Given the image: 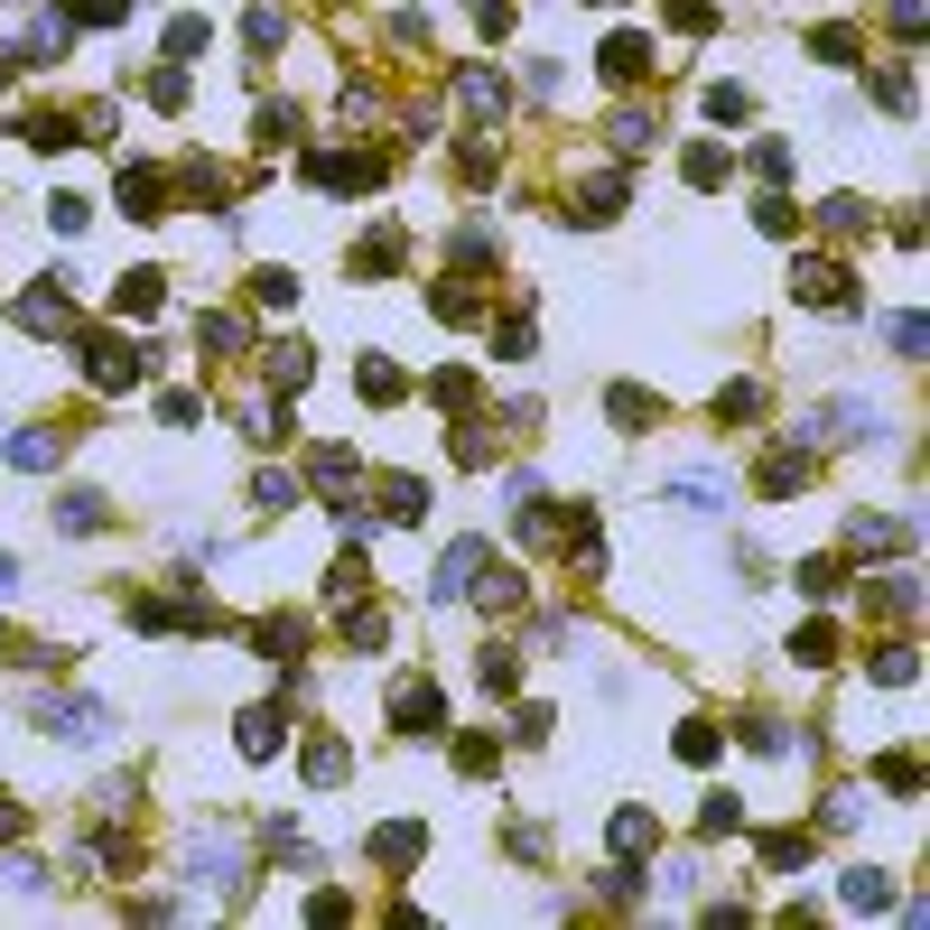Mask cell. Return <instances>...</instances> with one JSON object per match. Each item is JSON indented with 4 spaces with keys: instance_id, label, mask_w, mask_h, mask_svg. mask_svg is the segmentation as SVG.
Listing matches in <instances>:
<instances>
[{
    "instance_id": "cell-1",
    "label": "cell",
    "mask_w": 930,
    "mask_h": 930,
    "mask_svg": "<svg viewBox=\"0 0 930 930\" xmlns=\"http://www.w3.org/2000/svg\"><path fill=\"white\" fill-rule=\"evenodd\" d=\"M38 726L66 735V744H102V735H112V708H93V698H47Z\"/></svg>"
},
{
    "instance_id": "cell-2",
    "label": "cell",
    "mask_w": 930,
    "mask_h": 930,
    "mask_svg": "<svg viewBox=\"0 0 930 930\" xmlns=\"http://www.w3.org/2000/svg\"><path fill=\"white\" fill-rule=\"evenodd\" d=\"M810 437H838V447L884 437V409H874V400H829V409H810Z\"/></svg>"
},
{
    "instance_id": "cell-3",
    "label": "cell",
    "mask_w": 930,
    "mask_h": 930,
    "mask_svg": "<svg viewBox=\"0 0 930 930\" xmlns=\"http://www.w3.org/2000/svg\"><path fill=\"white\" fill-rule=\"evenodd\" d=\"M791 289L810 298V307H838V317H857V289H847V270H838V261H800V270H791Z\"/></svg>"
},
{
    "instance_id": "cell-4",
    "label": "cell",
    "mask_w": 930,
    "mask_h": 930,
    "mask_svg": "<svg viewBox=\"0 0 930 930\" xmlns=\"http://www.w3.org/2000/svg\"><path fill=\"white\" fill-rule=\"evenodd\" d=\"M670 503H680V512H726L735 484L716 475V465H689V475H670Z\"/></svg>"
},
{
    "instance_id": "cell-5",
    "label": "cell",
    "mask_w": 930,
    "mask_h": 930,
    "mask_svg": "<svg viewBox=\"0 0 930 930\" xmlns=\"http://www.w3.org/2000/svg\"><path fill=\"white\" fill-rule=\"evenodd\" d=\"M392 716H400L409 735H437V726H447V698H437L428 680H400V689H392Z\"/></svg>"
},
{
    "instance_id": "cell-6",
    "label": "cell",
    "mask_w": 930,
    "mask_h": 930,
    "mask_svg": "<svg viewBox=\"0 0 930 930\" xmlns=\"http://www.w3.org/2000/svg\"><path fill=\"white\" fill-rule=\"evenodd\" d=\"M475 567H484V540H456V550L437 558V577H428V596H437V605H456L465 586H475Z\"/></svg>"
},
{
    "instance_id": "cell-7",
    "label": "cell",
    "mask_w": 930,
    "mask_h": 930,
    "mask_svg": "<svg viewBox=\"0 0 930 930\" xmlns=\"http://www.w3.org/2000/svg\"><path fill=\"white\" fill-rule=\"evenodd\" d=\"M57 456H66V428H29V437H10V465H19V475H47Z\"/></svg>"
},
{
    "instance_id": "cell-8",
    "label": "cell",
    "mask_w": 930,
    "mask_h": 930,
    "mask_svg": "<svg viewBox=\"0 0 930 930\" xmlns=\"http://www.w3.org/2000/svg\"><path fill=\"white\" fill-rule=\"evenodd\" d=\"M456 93H465V112H475V121H503V75L494 66H465Z\"/></svg>"
},
{
    "instance_id": "cell-9",
    "label": "cell",
    "mask_w": 930,
    "mask_h": 930,
    "mask_svg": "<svg viewBox=\"0 0 930 930\" xmlns=\"http://www.w3.org/2000/svg\"><path fill=\"white\" fill-rule=\"evenodd\" d=\"M847 912H884V902H893V884H884V865H847Z\"/></svg>"
},
{
    "instance_id": "cell-10",
    "label": "cell",
    "mask_w": 930,
    "mask_h": 930,
    "mask_svg": "<svg viewBox=\"0 0 930 930\" xmlns=\"http://www.w3.org/2000/svg\"><path fill=\"white\" fill-rule=\"evenodd\" d=\"M857 550H912V522L902 512H857Z\"/></svg>"
},
{
    "instance_id": "cell-11",
    "label": "cell",
    "mask_w": 930,
    "mask_h": 930,
    "mask_svg": "<svg viewBox=\"0 0 930 930\" xmlns=\"http://www.w3.org/2000/svg\"><path fill=\"white\" fill-rule=\"evenodd\" d=\"M605 75H614V85H633V75H652V38H605Z\"/></svg>"
},
{
    "instance_id": "cell-12",
    "label": "cell",
    "mask_w": 930,
    "mask_h": 930,
    "mask_svg": "<svg viewBox=\"0 0 930 930\" xmlns=\"http://www.w3.org/2000/svg\"><path fill=\"white\" fill-rule=\"evenodd\" d=\"M279 735H289V726H279V708H251V716H243V754H251V763H270Z\"/></svg>"
},
{
    "instance_id": "cell-13",
    "label": "cell",
    "mask_w": 930,
    "mask_h": 930,
    "mask_svg": "<svg viewBox=\"0 0 930 930\" xmlns=\"http://www.w3.org/2000/svg\"><path fill=\"white\" fill-rule=\"evenodd\" d=\"M112 307H121V317H159V270H131L112 289Z\"/></svg>"
},
{
    "instance_id": "cell-14",
    "label": "cell",
    "mask_w": 930,
    "mask_h": 930,
    "mask_svg": "<svg viewBox=\"0 0 930 930\" xmlns=\"http://www.w3.org/2000/svg\"><path fill=\"white\" fill-rule=\"evenodd\" d=\"M382 512H392V522H419V512H428V484L419 475H392V484H382Z\"/></svg>"
},
{
    "instance_id": "cell-15",
    "label": "cell",
    "mask_w": 930,
    "mask_h": 930,
    "mask_svg": "<svg viewBox=\"0 0 930 930\" xmlns=\"http://www.w3.org/2000/svg\"><path fill=\"white\" fill-rule=\"evenodd\" d=\"M605 409H614V428H642V419H661V400H652V392H633V382H614V392H605Z\"/></svg>"
},
{
    "instance_id": "cell-16",
    "label": "cell",
    "mask_w": 930,
    "mask_h": 930,
    "mask_svg": "<svg viewBox=\"0 0 930 930\" xmlns=\"http://www.w3.org/2000/svg\"><path fill=\"white\" fill-rule=\"evenodd\" d=\"M345 772H354V754H345L335 735H317V744H307V782H345Z\"/></svg>"
},
{
    "instance_id": "cell-17",
    "label": "cell",
    "mask_w": 930,
    "mask_h": 930,
    "mask_svg": "<svg viewBox=\"0 0 930 930\" xmlns=\"http://www.w3.org/2000/svg\"><path fill=\"white\" fill-rule=\"evenodd\" d=\"M791 661H800V670H829V661H838V633H829V624L791 633Z\"/></svg>"
},
{
    "instance_id": "cell-18",
    "label": "cell",
    "mask_w": 930,
    "mask_h": 930,
    "mask_svg": "<svg viewBox=\"0 0 930 930\" xmlns=\"http://www.w3.org/2000/svg\"><path fill=\"white\" fill-rule=\"evenodd\" d=\"M121 205H131V215H168V205H159V177H149V168H121Z\"/></svg>"
},
{
    "instance_id": "cell-19",
    "label": "cell",
    "mask_w": 930,
    "mask_h": 930,
    "mask_svg": "<svg viewBox=\"0 0 930 930\" xmlns=\"http://www.w3.org/2000/svg\"><path fill=\"white\" fill-rule=\"evenodd\" d=\"M800 475H810V465H800L791 447H782V456H763V494H772V503H782V494H800Z\"/></svg>"
},
{
    "instance_id": "cell-20",
    "label": "cell",
    "mask_w": 930,
    "mask_h": 930,
    "mask_svg": "<svg viewBox=\"0 0 930 930\" xmlns=\"http://www.w3.org/2000/svg\"><path fill=\"white\" fill-rule=\"evenodd\" d=\"M298 642H307V633L289 624V614H279V624H261V633H251V652H261V661H289V652H298Z\"/></svg>"
},
{
    "instance_id": "cell-21",
    "label": "cell",
    "mask_w": 930,
    "mask_h": 930,
    "mask_svg": "<svg viewBox=\"0 0 930 930\" xmlns=\"http://www.w3.org/2000/svg\"><path fill=\"white\" fill-rule=\"evenodd\" d=\"M884 345L902 354V364H921V345H930V326H921V317H884Z\"/></svg>"
},
{
    "instance_id": "cell-22",
    "label": "cell",
    "mask_w": 930,
    "mask_h": 930,
    "mask_svg": "<svg viewBox=\"0 0 930 930\" xmlns=\"http://www.w3.org/2000/svg\"><path fill=\"white\" fill-rule=\"evenodd\" d=\"M614 847L642 857V847H652V810H614Z\"/></svg>"
},
{
    "instance_id": "cell-23",
    "label": "cell",
    "mask_w": 930,
    "mask_h": 930,
    "mask_svg": "<svg viewBox=\"0 0 930 930\" xmlns=\"http://www.w3.org/2000/svg\"><path fill=\"white\" fill-rule=\"evenodd\" d=\"M419 847H428L419 829H382V838H373V857H382V865H409V857H419Z\"/></svg>"
},
{
    "instance_id": "cell-24",
    "label": "cell",
    "mask_w": 930,
    "mask_h": 930,
    "mask_svg": "<svg viewBox=\"0 0 930 930\" xmlns=\"http://www.w3.org/2000/svg\"><path fill=\"white\" fill-rule=\"evenodd\" d=\"M819 224H829V233H865V196H829V205H819Z\"/></svg>"
},
{
    "instance_id": "cell-25",
    "label": "cell",
    "mask_w": 930,
    "mask_h": 930,
    "mask_svg": "<svg viewBox=\"0 0 930 930\" xmlns=\"http://www.w3.org/2000/svg\"><path fill=\"white\" fill-rule=\"evenodd\" d=\"M270 382H279V392H298V382H307V345H270Z\"/></svg>"
},
{
    "instance_id": "cell-26",
    "label": "cell",
    "mask_w": 930,
    "mask_h": 930,
    "mask_svg": "<svg viewBox=\"0 0 930 930\" xmlns=\"http://www.w3.org/2000/svg\"><path fill=\"white\" fill-rule=\"evenodd\" d=\"M317 484H326V494H345V484H354V456L345 447H317Z\"/></svg>"
},
{
    "instance_id": "cell-27",
    "label": "cell",
    "mask_w": 930,
    "mask_h": 930,
    "mask_svg": "<svg viewBox=\"0 0 930 930\" xmlns=\"http://www.w3.org/2000/svg\"><path fill=\"white\" fill-rule=\"evenodd\" d=\"M57 522H66V531H102V494H66Z\"/></svg>"
},
{
    "instance_id": "cell-28",
    "label": "cell",
    "mask_w": 930,
    "mask_h": 930,
    "mask_svg": "<svg viewBox=\"0 0 930 930\" xmlns=\"http://www.w3.org/2000/svg\"><path fill=\"white\" fill-rule=\"evenodd\" d=\"M838 577H847L838 558H800V586H810V596H838Z\"/></svg>"
},
{
    "instance_id": "cell-29",
    "label": "cell",
    "mask_w": 930,
    "mask_h": 930,
    "mask_svg": "<svg viewBox=\"0 0 930 930\" xmlns=\"http://www.w3.org/2000/svg\"><path fill=\"white\" fill-rule=\"evenodd\" d=\"M754 409H763V392H754V382H735V392H716V419H754Z\"/></svg>"
},
{
    "instance_id": "cell-30",
    "label": "cell",
    "mask_w": 930,
    "mask_h": 930,
    "mask_svg": "<svg viewBox=\"0 0 930 930\" xmlns=\"http://www.w3.org/2000/svg\"><path fill=\"white\" fill-rule=\"evenodd\" d=\"M614 149H652V112H614Z\"/></svg>"
},
{
    "instance_id": "cell-31",
    "label": "cell",
    "mask_w": 930,
    "mask_h": 930,
    "mask_svg": "<svg viewBox=\"0 0 930 930\" xmlns=\"http://www.w3.org/2000/svg\"><path fill=\"white\" fill-rule=\"evenodd\" d=\"M251 503H261V512H289L298 484H289V475H261V484H251Z\"/></svg>"
},
{
    "instance_id": "cell-32",
    "label": "cell",
    "mask_w": 930,
    "mask_h": 930,
    "mask_svg": "<svg viewBox=\"0 0 930 930\" xmlns=\"http://www.w3.org/2000/svg\"><path fill=\"white\" fill-rule=\"evenodd\" d=\"M475 670H484V689H512V670H522V661H512V642H494V652H484Z\"/></svg>"
},
{
    "instance_id": "cell-33",
    "label": "cell",
    "mask_w": 930,
    "mask_h": 930,
    "mask_svg": "<svg viewBox=\"0 0 930 930\" xmlns=\"http://www.w3.org/2000/svg\"><path fill=\"white\" fill-rule=\"evenodd\" d=\"M726 177V149H689V187H716Z\"/></svg>"
},
{
    "instance_id": "cell-34",
    "label": "cell",
    "mask_w": 930,
    "mask_h": 930,
    "mask_svg": "<svg viewBox=\"0 0 930 930\" xmlns=\"http://www.w3.org/2000/svg\"><path fill=\"white\" fill-rule=\"evenodd\" d=\"M735 819H744V810H735V791H716V800H708V819H698V829H708V838H726Z\"/></svg>"
},
{
    "instance_id": "cell-35",
    "label": "cell",
    "mask_w": 930,
    "mask_h": 930,
    "mask_svg": "<svg viewBox=\"0 0 930 930\" xmlns=\"http://www.w3.org/2000/svg\"><path fill=\"white\" fill-rule=\"evenodd\" d=\"M494 754H503L494 735H465V744H456V763H465V772H494Z\"/></svg>"
},
{
    "instance_id": "cell-36",
    "label": "cell",
    "mask_w": 930,
    "mask_h": 930,
    "mask_svg": "<svg viewBox=\"0 0 930 930\" xmlns=\"http://www.w3.org/2000/svg\"><path fill=\"white\" fill-rule=\"evenodd\" d=\"M763 857H772V865H800V857H810V838H791V829H772V838H763Z\"/></svg>"
},
{
    "instance_id": "cell-37",
    "label": "cell",
    "mask_w": 930,
    "mask_h": 930,
    "mask_svg": "<svg viewBox=\"0 0 930 930\" xmlns=\"http://www.w3.org/2000/svg\"><path fill=\"white\" fill-rule=\"evenodd\" d=\"M874 772H884L893 791H921V763H912V754H884V763H874Z\"/></svg>"
},
{
    "instance_id": "cell-38",
    "label": "cell",
    "mask_w": 930,
    "mask_h": 930,
    "mask_svg": "<svg viewBox=\"0 0 930 930\" xmlns=\"http://www.w3.org/2000/svg\"><path fill=\"white\" fill-rule=\"evenodd\" d=\"M708 112L716 121H744V85H708Z\"/></svg>"
},
{
    "instance_id": "cell-39",
    "label": "cell",
    "mask_w": 930,
    "mask_h": 930,
    "mask_svg": "<svg viewBox=\"0 0 930 930\" xmlns=\"http://www.w3.org/2000/svg\"><path fill=\"white\" fill-rule=\"evenodd\" d=\"M364 400H400V373L392 364H364Z\"/></svg>"
},
{
    "instance_id": "cell-40",
    "label": "cell",
    "mask_w": 930,
    "mask_h": 930,
    "mask_svg": "<svg viewBox=\"0 0 930 930\" xmlns=\"http://www.w3.org/2000/svg\"><path fill=\"white\" fill-rule=\"evenodd\" d=\"M670 19H680V29H708V19H716V0H670Z\"/></svg>"
},
{
    "instance_id": "cell-41",
    "label": "cell",
    "mask_w": 930,
    "mask_h": 930,
    "mask_svg": "<svg viewBox=\"0 0 930 930\" xmlns=\"http://www.w3.org/2000/svg\"><path fill=\"white\" fill-rule=\"evenodd\" d=\"M10 586H19V567H10V550H0V596H10Z\"/></svg>"
},
{
    "instance_id": "cell-42",
    "label": "cell",
    "mask_w": 930,
    "mask_h": 930,
    "mask_svg": "<svg viewBox=\"0 0 930 930\" xmlns=\"http://www.w3.org/2000/svg\"><path fill=\"white\" fill-rule=\"evenodd\" d=\"M10 829H19V810H10V800H0V838H10Z\"/></svg>"
}]
</instances>
